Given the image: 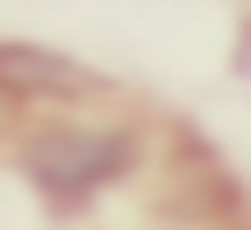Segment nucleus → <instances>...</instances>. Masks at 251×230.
Listing matches in <instances>:
<instances>
[{"mask_svg":"<svg viewBox=\"0 0 251 230\" xmlns=\"http://www.w3.org/2000/svg\"><path fill=\"white\" fill-rule=\"evenodd\" d=\"M29 180H36L50 201H94L108 180H122L129 166V137L108 130V122H50V130L29 137Z\"/></svg>","mask_w":251,"mask_h":230,"instance_id":"1","label":"nucleus"}]
</instances>
